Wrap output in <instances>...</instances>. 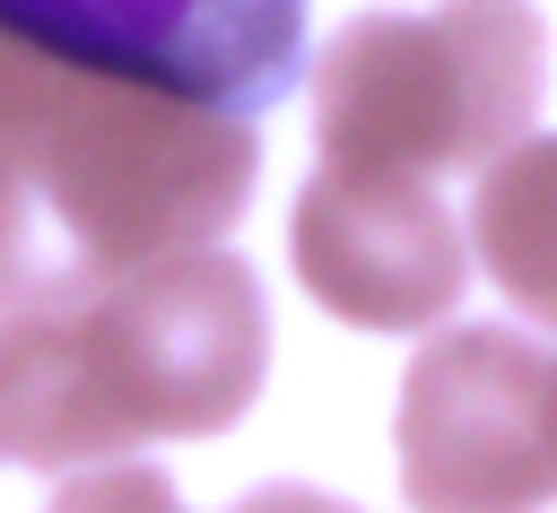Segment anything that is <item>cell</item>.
<instances>
[{
  "label": "cell",
  "instance_id": "cell-1",
  "mask_svg": "<svg viewBox=\"0 0 557 513\" xmlns=\"http://www.w3.org/2000/svg\"><path fill=\"white\" fill-rule=\"evenodd\" d=\"M252 165L244 113L0 35V304L218 243Z\"/></svg>",
  "mask_w": 557,
  "mask_h": 513
},
{
  "label": "cell",
  "instance_id": "cell-2",
  "mask_svg": "<svg viewBox=\"0 0 557 513\" xmlns=\"http://www.w3.org/2000/svg\"><path fill=\"white\" fill-rule=\"evenodd\" d=\"M261 287L218 243L17 296L0 304V461L78 470L165 435H226L261 391Z\"/></svg>",
  "mask_w": 557,
  "mask_h": 513
},
{
  "label": "cell",
  "instance_id": "cell-3",
  "mask_svg": "<svg viewBox=\"0 0 557 513\" xmlns=\"http://www.w3.org/2000/svg\"><path fill=\"white\" fill-rule=\"evenodd\" d=\"M540 9L531 0H435L357 17L313 70V130L331 174L444 183L479 174L522 139L540 104Z\"/></svg>",
  "mask_w": 557,
  "mask_h": 513
},
{
  "label": "cell",
  "instance_id": "cell-4",
  "mask_svg": "<svg viewBox=\"0 0 557 513\" xmlns=\"http://www.w3.org/2000/svg\"><path fill=\"white\" fill-rule=\"evenodd\" d=\"M400 487L418 513L557 504V356L496 322L418 348L400 383Z\"/></svg>",
  "mask_w": 557,
  "mask_h": 513
},
{
  "label": "cell",
  "instance_id": "cell-5",
  "mask_svg": "<svg viewBox=\"0 0 557 513\" xmlns=\"http://www.w3.org/2000/svg\"><path fill=\"white\" fill-rule=\"evenodd\" d=\"M0 35L244 122L305 70V0H0Z\"/></svg>",
  "mask_w": 557,
  "mask_h": 513
},
{
  "label": "cell",
  "instance_id": "cell-6",
  "mask_svg": "<svg viewBox=\"0 0 557 513\" xmlns=\"http://www.w3.org/2000/svg\"><path fill=\"white\" fill-rule=\"evenodd\" d=\"M296 278L357 330H418L461 304L470 243L444 217L435 183L313 165V183L296 191Z\"/></svg>",
  "mask_w": 557,
  "mask_h": 513
},
{
  "label": "cell",
  "instance_id": "cell-7",
  "mask_svg": "<svg viewBox=\"0 0 557 513\" xmlns=\"http://www.w3.org/2000/svg\"><path fill=\"white\" fill-rule=\"evenodd\" d=\"M470 252L487 261V278L557 330V130L548 139H513L479 165L470 183Z\"/></svg>",
  "mask_w": 557,
  "mask_h": 513
},
{
  "label": "cell",
  "instance_id": "cell-8",
  "mask_svg": "<svg viewBox=\"0 0 557 513\" xmlns=\"http://www.w3.org/2000/svg\"><path fill=\"white\" fill-rule=\"evenodd\" d=\"M87 513H183V504H174V487L157 470H96L87 478ZM235 513H348V504H331L313 487H261Z\"/></svg>",
  "mask_w": 557,
  "mask_h": 513
},
{
  "label": "cell",
  "instance_id": "cell-9",
  "mask_svg": "<svg viewBox=\"0 0 557 513\" xmlns=\"http://www.w3.org/2000/svg\"><path fill=\"white\" fill-rule=\"evenodd\" d=\"M52 513H61V504H52Z\"/></svg>",
  "mask_w": 557,
  "mask_h": 513
}]
</instances>
